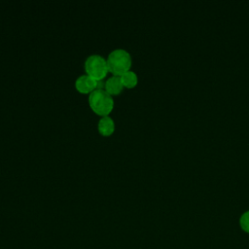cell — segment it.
Segmentation results:
<instances>
[{"label":"cell","mask_w":249,"mask_h":249,"mask_svg":"<svg viewBox=\"0 0 249 249\" xmlns=\"http://www.w3.org/2000/svg\"><path fill=\"white\" fill-rule=\"evenodd\" d=\"M239 224H240L241 229L244 231L249 233V211H246L241 215L240 220H239Z\"/></svg>","instance_id":"8"},{"label":"cell","mask_w":249,"mask_h":249,"mask_svg":"<svg viewBox=\"0 0 249 249\" xmlns=\"http://www.w3.org/2000/svg\"><path fill=\"white\" fill-rule=\"evenodd\" d=\"M120 77H121V82H122L124 88H133L137 85L138 77H137L136 73L131 70L124 72Z\"/></svg>","instance_id":"7"},{"label":"cell","mask_w":249,"mask_h":249,"mask_svg":"<svg viewBox=\"0 0 249 249\" xmlns=\"http://www.w3.org/2000/svg\"><path fill=\"white\" fill-rule=\"evenodd\" d=\"M89 104L96 114L108 116L114 107V99L104 89L97 88L89 93Z\"/></svg>","instance_id":"2"},{"label":"cell","mask_w":249,"mask_h":249,"mask_svg":"<svg viewBox=\"0 0 249 249\" xmlns=\"http://www.w3.org/2000/svg\"><path fill=\"white\" fill-rule=\"evenodd\" d=\"M85 70L87 75L96 81H101L108 73L107 59L101 54L93 53L87 57L85 60Z\"/></svg>","instance_id":"3"},{"label":"cell","mask_w":249,"mask_h":249,"mask_svg":"<svg viewBox=\"0 0 249 249\" xmlns=\"http://www.w3.org/2000/svg\"><path fill=\"white\" fill-rule=\"evenodd\" d=\"M131 55L124 49H115L108 54L107 65L108 70L115 76H121L128 71L131 67Z\"/></svg>","instance_id":"1"},{"label":"cell","mask_w":249,"mask_h":249,"mask_svg":"<svg viewBox=\"0 0 249 249\" xmlns=\"http://www.w3.org/2000/svg\"><path fill=\"white\" fill-rule=\"evenodd\" d=\"M97 129L104 136L111 135L115 130V122L109 116H102L97 123Z\"/></svg>","instance_id":"6"},{"label":"cell","mask_w":249,"mask_h":249,"mask_svg":"<svg viewBox=\"0 0 249 249\" xmlns=\"http://www.w3.org/2000/svg\"><path fill=\"white\" fill-rule=\"evenodd\" d=\"M124 89L120 76H111L104 83V89L111 95L119 94Z\"/></svg>","instance_id":"5"},{"label":"cell","mask_w":249,"mask_h":249,"mask_svg":"<svg viewBox=\"0 0 249 249\" xmlns=\"http://www.w3.org/2000/svg\"><path fill=\"white\" fill-rule=\"evenodd\" d=\"M98 81L89 77L87 74L80 75L75 81V88L82 93H90L92 90L97 89Z\"/></svg>","instance_id":"4"}]
</instances>
